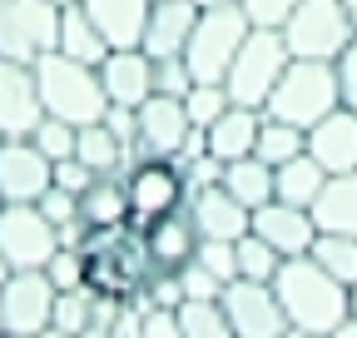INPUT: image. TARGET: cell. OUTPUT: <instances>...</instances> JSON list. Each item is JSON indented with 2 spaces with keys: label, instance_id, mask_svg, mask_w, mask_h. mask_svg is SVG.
I'll return each instance as SVG.
<instances>
[{
  "label": "cell",
  "instance_id": "3",
  "mask_svg": "<svg viewBox=\"0 0 357 338\" xmlns=\"http://www.w3.org/2000/svg\"><path fill=\"white\" fill-rule=\"evenodd\" d=\"M35 90H40V110L55 115V119H70L75 130H79V124L105 119V110H109L100 70L95 65H79V60H70L60 50L35 60Z\"/></svg>",
  "mask_w": 357,
  "mask_h": 338
},
{
  "label": "cell",
  "instance_id": "52",
  "mask_svg": "<svg viewBox=\"0 0 357 338\" xmlns=\"http://www.w3.org/2000/svg\"><path fill=\"white\" fill-rule=\"evenodd\" d=\"M194 6H234V0H194Z\"/></svg>",
  "mask_w": 357,
  "mask_h": 338
},
{
  "label": "cell",
  "instance_id": "12",
  "mask_svg": "<svg viewBox=\"0 0 357 338\" xmlns=\"http://www.w3.org/2000/svg\"><path fill=\"white\" fill-rule=\"evenodd\" d=\"M194 140V119L184 110V100L174 95H149L139 110H134V159H178Z\"/></svg>",
  "mask_w": 357,
  "mask_h": 338
},
{
  "label": "cell",
  "instance_id": "51",
  "mask_svg": "<svg viewBox=\"0 0 357 338\" xmlns=\"http://www.w3.org/2000/svg\"><path fill=\"white\" fill-rule=\"evenodd\" d=\"M283 338H318V333H303V328H288Z\"/></svg>",
  "mask_w": 357,
  "mask_h": 338
},
{
  "label": "cell",
  "instance_id": "9",
  "mask_svg": "<svg viewBox=\"0 0 357 338\" xmlns=\"http://www.w3.org/2000/svg\"><path fill=\"white\" fill-rule=\"evenodd\" d=\"M60 10L50 0H0V55L35 65L40 55L55 50Z\"/></svg>",
  "mask_w": 357,
  "mask_h": 338
},
{
  "label": "cell",
  "instance_id": "33",
  "mask_svg": "<svg viewBox=\"0 0 357 338\" xmlns=\"http://www.w3.org/2000/svg\"><path fill=\"white\" fill-rule=\"evenodd\" d=\"M100 318V299L89 288H65V293H55V318H50V328H60V333H84L89 323Z\"/></svg>",
  "mask_w": 357,
  "mask_h": 338
},
{
  "label": "cell",
  "instance_id": "42",
  "mask_svg": "<svg viewBox=\"0 0 357 338\" xmlns=\"http://www.w3.org/2000/svg\"><path fill=\"white\" fill-rule=\"evenodd\" d=\"M139 338H184V328H178V314H174V309H154V304H144Z\"/></svg>",
  "mask_w": 357,
  "mask_h": 338
},
{
  "label": "cell",
  "instance_id": "30",
  "mask_svg": "<svg viewBox=\"0 0 357 338\" xmlns=\"http://www.w3.org/2000/svg\"><path fill=\"white\" fill-rule=\"evenodd\" d=\"M307 149V130H298V124H288V119H273V115H263V124H258V159H268V164H288L293 154H303Z\"/></svg>",
  "mask_w": 357,
  "mask_h": 338
},
{
  "label": "cell",
  "instance_id": "56",
  "mask_svg": "<svg viewBox=\"0 0 357 338\" xmlns=\"http://www.w3.org/2000/svg\"><path fill=\"white\" fill-rule=\"evenodd\" d=\"M0 338H15V333H0Z\"/></svg>",
  "mask_w": 357,
  "mask_h": 338
},
{
  "label": "cell",
  "instance_id": "20",
  "mask_svg": "<svg viewBox=\"0 0 357 338\" xmlns=\"http://www.w3.org/2000/svg\"><path fill=\"white\" fill-rule=\"evenodd\" d=\"M307 154L318 159L328 175H352L357 169V115L337 105L328 119H318L307 130Z\"/></svg>",
  "mask_w": 357,
  "mask_h": 338
},
{
  "label": "cell",
  "instance_id": "39",
  "mask_svg": "<svg viewBox=\"0 0 357 338\" xmlns=\"http://www.w3.org/2000/svg\"><path fill=\"white\" fill-rule=\"evenodd\" d=\"M194 264H199V269H208L218 284H234V279H238V264H234V239H199Z\"/></svg>",
  "mask_w": 357,
  "mask_h": 338
},
{
  "label": "cell",
  "instance_id": "44",
  "mask_svg": "<svg viewBox=\"0 0 357 338\" xmlns=\"http://www.w3.org/2000/svg\"><path fill=\"white\" fill-rule=\"evenodd\" d=\"M333 65H337V90H342V105L357 115V35H352V45H347Z\"/></svg>",
  "mask_w": 357,
  "mask_h": 338
},
{
  "label": "cell",
  "instance_id": "45",
  "mask_svg": "<svg viewBox=\"0 0 357 338\" xmlns=\"http://www.w3.org/2000/svg\"><path fill=\"white\" fill-rule=\"evenodd\" d=\"M178 288H184V299H218L223 293V284L208 269H199V264H189L184 274H178Z\"/></svg>",
  "mask_w": 357,
  "mask_h": 338
},
{
  "label": "cell",
  "instance_id": "60",
  "mask_svg": "<svg viewBox=\"0 0 357 338\" xmlns=\"http://www.w3.org/2000/svg\"><path fill=\"white\" fill-rule=\"evenodd\" d=\"M0 140H6V135H0Z\"/></svg>",
  "mask_w": 357,
  "mask_h": 338
},
{
  "label": "cell",
  "instance_id": "34",
  "mask_svg": "<svg viewBox=\"0 0 357 338\" xmlns=\"http://www.w3.org/2000/svg\"><path fill=\"white\" fill-rule=\"evenodd\" d=\"M234 264H238V279H263V284H273V274H278V254H273V244L268 239H258L253 229L243 234V239H234Z\"/></svg>",
  "mask_w": 357,
  "mask_h": 338
},
{
  "label": "cell",
  "instance_id": "40",
  "mask_svg": "<svg viewBox=\"0 0 357 338\" xmlns=\"http://www.w3.org/2000/svg\"><path fill=\"white\" fill-rule=\"evenodd\" d=\"M189 84H194V75H189L184 55L154 60V95H174V100H184V95H189Z\"/></svg>",
  "mask_w": 357,
  "mask_h": 338
},
{
  "label": "cell",
  "instance_id": "49",
  "mask_svg": "<svg viewBox=\"0 0 357 338\" xmlns=\"http://www.w3.org/2000/svg\"><path fill=\"white\" fill-rule=\"evenodd\" d=\"M342 10H347V20H352V30H357V0H342Z\"/></svg>",
  "mask_w": 357,
  "mask_h": 338
},
{
  "label": "cell",
  "instance_id": "22",
  "mask_svg": "<svg viewBox=\"0 0 357 338\" xmlns=\"http://www.w3.org/2000/svg\"><path fill=\"white\" fill-rule=\"evenodd\" d=\"M109 50H134L149 25V0H79Z\"/></svg>",
  "mask_w": 357,
  "mask_h": 338
},
{
  "label": "cell",
  "instance_id": "2",
  "mask_svg": "<svg viewBox=\"0 0 357 338\" xmlns=\"http://www.w3.org/2000/svg\"><path fill=\"white\" fill-rule=\"evenodd\" d=\"M273 293L283 304L288 328L318 333L328 338L342 318H352V288L337 284L323 264H312V254H298V259H283L273 274Z\"/></svg>",
  "mask_w": 357,
  "mask_h": 338
},
{
  "label": "cell",
  "instance_id": "27",
  "mask_svg": "<svg viewBox=\"0 0 357 338\" xmlns=\"http://www.w3.org/2000/svg\"><path fill=\"white\" fill-rule=\"evenodd\" d=\"M323 184H328V169L312 159L307 149L273 169V199H283V204H303V209H312V199L323 194Z\"/></svg>",
  "mask_w": 357,
  "mask_h": 338
},
{
  "label": "cell",
  "instance_id": "37",
  "mask_svg": "<svg viewBox=\"0 0 357 338\" xmlns=\"http://www.w3.org/2000/svg\"><path fill=\"white\" fill-rule=\"evenodd\" d=\"M35 209L45 219H50L60 234H70V229H79V194H70V189H60V184H50L40 199H35Z\"/></svg>",
  "mask_w": 357,
  "mask_h": 338
},
{
  "label": "cell",
  "instance_id": "28",
  "mask_svg": "<svg viewBox=\"0 0 357 338\" xmlns=\"http://www.w3.org/2000/svg\"><path fill=\"white\" fill-rule=\"evenodd\" d=\"M55 50H60V55H70V60H79V65H100V60L109 55L105 35L95 30V20L84 15V6H65V10H60V35H55Z\"/></svg>",
  "mask_w": 357,
  "mask_h": 338
},
{
  "label": "cell",
  "instance_id": "24",
  "mask_svg": "<svg viewBox=\"0 0 357 338\" xmlns=\"http://www.w3.org/2000/svg\"><path fill=\"white\" fill-rule=\"evenodd\" d=\"M75 159L89 169V175H124V169L134 164V149L109 130L105 119H95V124H79L75 130Z\"/></svg>",
  "mask_w": 357,
  "mask_h": 338
},
{
  "label": "cell",
  "instance_id": "17",
  "mask_svg": "<svg viewBox=\"0 0 357 338\" xmlns=\"http://www.w3.org/2000/svg\"><path fill=\"white\" fill-rule=\"evenodd\" d=\"M253 234L273 244L278 259H298V254L312 249V239H318V224H312V209L283 204V199H268L263 209H253Z\"/></svg>",
  "mask_w": 357,
  "mask_h": 338
},
{
  "label": "cell",
  "instance_id": "13",
  "mask_svg": "<svg viewBox=\"0 0 357 338\" xmlns=\"http://www.w3.org/2000/svg\"><path fill=\"white\" fill-rule=\"evenodd\" d=\"M218 304H223V314H229V323H234V338H283L288 333L283 304H278L273 284H263V279L223 284Z\"/></svg>",
  "mask_w": 357,
  "mask_h": 338
},
{
  "label": "cell",
  "instance_id": "59",
  "mask_svg": "<svg viewBox=\"0 0 357 338\" xmlns=\"http://www.w3.org/2000/svg\"><path fill=\"white\" fill-rule=\"evenodd\" d=\"M0 333H6V328H0Z\"/></svg>",
  "mask_w": 357,
  "mask_h": 338
},
{
  "label": "cell",
  "instance_id": "10",
  "mask_svg": "<svg viewBox=\"0 0 357 338\" xmlns=\"http://www.w3.org/2000/svg\"><path fill=\"white\" fill-rule=\"evenodd\" d=\"M55 284L45 269H10V279L0 284V328L15 338H35L50 328L55 318Z\"/></svg>",
  "mask_w": 357,
  "mask_h": 338
},
{
  "label": "cell",
  "instance_id": "38",
  "mask_svg": "<svg viewBox=\"0 0 357 338\" xmlns=\"http://www.w3.org/2000/svg\"><path fill=\"white\" fill-rule=\"evenodd\" d=\"M178 169H184V184H189V194L213 189V184L223 179V159H213L208 149H184V154H178Z\"/></svg>",
  "mask_w": 357,
  "mask_h": 338
},
{
  "label": "cell",
  "instance_id": "11",
  "mask_svg": "<svg viewBox=\"0 0 357 338\" xmlns=\"http://www.w3.org/2000/svg\"><path fill=\"white\" fill-rule=\"evenodd\" d=\"M60 229L35 204H6L0 209V259L10 269H45L60 254Z\"/></svg>",
  "mask_w": 357,
  "mask_h": 338
},
{
  "label": "cell",
  "instance_id": "48",
  "mask_svg": "<svg viewBox=\"0 0 357 338\" xmlns=\"http://www.w3.org/2000/svg\"><path fill=\"white\" fill-rule=\"evenodd\" d=\"M328 338H357V314H352V318H342V323H337Z\"/></svg>",
  "mask_w": 357,
  "mask_h": 338
},
{
  "label": "cell",
  "instance_id": "32",
  "mask_svg": "<svg viewBox=\"0 0 357 338\" xmlns=\"http://www.w3.org/2000/svg\"><path fill=\"white\" fill-rule=\"evenodd\" d=\"M312 264H323L337 284H357V239L352 234H318V239H312Z\"/></svg>",
  "mask_w": 357,
  "mask_h": 338
},
{
  "label": "cell",
  "instance_id": "47",
  "mask_svg": "<svg viewBox=\"0 0 357 338\" xmlns=\"http://www.w3.org/2000/svg\"><path fill=\"white\" fill-rule=\"evenodd\" d=\"M75 338H114V323L109 318H95V323H89L84 333H75Z\"/></svg>",
  "mask_w": 357,
  "mask_h": 338
},
{
  "label": "cell",
  "instance_id": "21",
  "mask_svg": "<svg viewBox=\"0 0 357 338\" xmlns=\"http://www.w3.org/2000/svg\"><path fill=\"white\" fill-rule=\"evenodd\" d=\"M189 214L199 224V239H243L253 229V209H243L223 184L189 194Z\"/></svg>",
  "mask_w": 357,
  "mask_h": 338
},
{
  "label": "cell",
  "instance_id": "43",
  "mask_svg": "<svg viewBox=\"0 0 357 338\" xmlns=\"http://www.w3.org/2000/svg\"><path fill=\"white\" fill-rule=\"evenodd\" d=\"M45 274H50V284L65 293V288H84L79 284V249H60L50 264H45Z\"/></svg>",
  "mask_w": 357,
  "mask_h": 338
},
{
  "label": "cell",
  "instance_id": "18",
  "mask_svg": "<svg viewBox=\"0 0 357 338\" xmlns=\"http://www.w3.org/2000/svg\"><path fill=\"white\" fill-rule=\"evenodd\" d=\"M100 84H105V100L119 110H139L154 95V60L134 45V50H109L100 65Z\"/></svg>",
  "mask_w": 357,
  "mask_h": 338
},
{
  "label": "cell",
  "instance_id": "25",
  "mask_svg": "<svg viewBox=\"0 0 357 338\" xmlns=\"http://www.w3.org/2000/svg\"><path fill=\"white\" fill-rule=\"evenodd\" d=\"M119 224H129L124 175H95L79 194V229H119Z\"/></svg>",
  "mask_w": 357,
  "mask_h": 338
},
{
  "label": "cell",
  "instance_id": "5",
  "mask_svg": "<svg viewBox=\"0 0 357 338\" xmlns=\"http://www.w3.org/2000/svg\"><path fill=\"white\" fill-rule=\"evenodd\" d=\"M253 20L243 15V6L234 0V6H199V20H194V35L184 45V65L194 80H213L223 84V75H229L238 45L248 40Z\"/></svg>",
  "mask_w": 357,
  "mask_h": 338
},
{
  "label": "cell",
  "instance_id": "7",
  "mask_svg": "<svg viewBox=\"0 0 357 338\" xmlns=\"http://www.w3.org/2000/svg\"><path fill=\"white\" fill-rule=\"evenodd\" d=\"M278 30H283V45L293 60H337L357 35L342 0H303Z\"/></svg>",
  "mask_w": 357,
  "mask_h": 338
},
{
  "label": "cell",
  "instance_id": "46",
  "mask_svg": "<svg viewBox=\"0 0 357 338\" xmlns=\"http://www.w3.org/2000/svg\"><path fill=\"white\" fill-rule=\"evenodd\" d=\"M89 179H95V175H89L79 159H60V164H55V184H60V189H70V194H84V189H89Z\"/></svg>",
  "mask_w": 357,
  "mask_h": 338
},
{
  "label": "cell",
  "instance_id": "26",
  "mask_svg": "<svg viewBox=\"0 0 357 338\" xmlns=\"http://www.w3.org/2000/svg\"><path fill=\"white\" fill-rule=\"evenodd\" d=\"M312 224H318V234H352L357 239V169L352 175H328L323 194L312 199Z\"/></svg>",
  "mask_w": 357,
  "mask_h": 338
},
{
  "label": "cell",
  "instance_id": "19",
  "mask_svg": "<svg viewBox=\"0 0 357 338\" xmlns=\"http://www.w3.org/2000/svg\"><path fill=\"white\" fill-rule=\"evenodd\" d=\"M194 20H199V6H194V0H154V6H149V25H144L139 50H144L149 60L184 55L189 35H194Z\"/></svg>",
  "mask_w": 357,
  "mask_h": 338
},
{
  "label": "cell",
  "instance_id": "36",
  "mask_svg": "<svg viewBox=\"0 0 357 338\" xmlns=\"http://www.w3.org/2000/svg\"><path fill=\"white\" fill-rule=\"evenodd\" d=\"M30 145L45 154V159H75V124L70 119H55V115H40V124L30 130Z\"/></svg>",
  "mask_w": 357,
  "mask_h": 338
},
{
  "label": "cell",
  "instance_id": "6",
  "mask_svg": "<svg viewBox=\"0 0 357 338\" xmlns=\"http://www.w3.org/2000/svg\"><path fill=\"white\" fill-rule=\"evenodd\" d=\"M288 45H283V30H268V25H253L248 40L238 45L229 75H223V90H229L234 105H248V110H263L268 95H273L278 75L288 70Z\"/></svg>",
  "mask_w": 357,
  "mask_h": 338
},
{
  "label": "cell",
  "instance_id": "4",
  "mask_svg": "<svg viewBox=\"0 0 357 338\" xmlns=\"http://www.w3.org/2000/svg\"><path fill=\"white\" fill-rule=\"evenodd\" d=\"M337 105H342V90H337V65L333 60H288V70L278 75L263 115L288 119L298 130H312V124L328 119Z\"/></svg>",
  "mask_w": 357,
  "mask_h": 338
},
{
  "label": "cell",
  "instance_id": "50",
  "mask_svg": "<svg viewBox=\"0 0 357 338\" xmlns=\"http://www.w3.org/2000/svg\"><path fill=\"white\" fill-rule=\"evenodd\" d=\"M35 338H70V333H60V328H45V333H35Z\"/></svg>",
  "mask_w": 357,
  "mask_h": 338
},
{
  "label": "cell",
  "instance_id": "29",
  "mask_svg": "<svg viewBox=\"0 0 357 338\" xmlns=\"http://www.w3.org/2000/svg\"><path fill=\"white\" fill-rule=\"evenodd\" d=\"M223 189H229L243 209H263L268 199H273V164L248 154V159H234V164H223Z\"/></svg>",
  "mask_w": 357,
  "mask_h": 338
},
{
  "label": "cell",
  "instance_id": "54",
  "mask_svg": "<svg viewBox=\"0 0 357 338\" xmlns=\"http://www.w3.org/2000/svg\"><path fill=\"white\" fill-rule=\"evenodd\" d=\"M6 279H10V264H6V259H0V284H6Z\"/></svg>",
  "mask_w": 357,
  "mask_h": 338
},
{
  "label": "cell",
  "instance_id": "8",
  "mask_svg": "<svg viewBox=\"0 0 357 338\" xmlns=\"http://www.w3.org/2000/svg\"><path fill=\"white\" fill-rule=\"evenodd\" d=\"M124 189H129V224L134 229H149L154 219L189 204V184H184L178 159H154V154L134 159L124 169Z\"/></svg>",
  "mask_w": 357,
  "mask_h": 338
},
{
  "label": "cell",
  "instance_id": "23",
  "mask_svg": "<svg viewBox=\"0 0 357 338\" xmlns=\"http://www.w3.org/2000/svg\"><path fill=\"white\" fill-rule=\"evenodd\" d=\"M258 124H263V110H248V105H229L208 130H204V149L223 164L234 159H248L258 149Z\"/></svg>",
  "mask_w": 357,
  "mask_h": 338
},
{
  "label": "cell",
  "instance_id": "15",
  "mask_svg": "<svg viewBox=\"0 0 357 338\" xmlns=\"http://www.w3.org/2000/svg\"><path fill=\"white\" fill-rule=\"evenodd\" d=\"M139 234H144V254H149V274H184L194 264V254H199V224L189 214V204L164 214V219H154Z\"/></svg>",
  "mask_w": 357,
  "mask_h": 338
},
{
  "label": "cell",
  "instance_id": "14",
  "mask_svg": "<svg viewBox=\"0 0 357 338\" xmlns=\"http://www.w3.org/2000/svg\"><path fill=\"white\" fill-rule=\"evenodd\" d=\"M55 184V159H45L30 135L25 140H0V199L6 204H35Z\"/></svg>",
  "mask_w": 357,
  "mask_h": 338
},
{
  "label": "cell",
  "instance_id": "41",
  "mask_svg": "<svg viewBox=\"0 0 357 338\" xmlns=\"http://www.w3.org/2000/svg\"><path fill=\"white\" fill-rule=\"evenodd\" d=\"M238 6H243V15L253 20V25H268V30H278L298 6H303V0H238Z\"/></svg>",
  "mask_w": 357,
  "mask_h": 338
},
{
  "label": "cell",
  "instance_id": "57",
  "mask_svg": "<svg viewBox=\"0 0 357 338\" xmlns=\"http://www.w3.org/2000/svg\"><path fill=\"white\" fill-rule=\"evenodd\" d=\"M0 209H6V199H0Z\"/></svg>",
  "mask_w": 357,
  "mask_h": 338
},
{
  "label": "cell",
  "instance_id": "31",
  "mask_svg": "<svg viewBox=\"0 0 357 338\" xmlns=\"http://www.w3.org/2000/svg\"><path fill=\"white\" fill-rule=\"evenodd\" d=\"M174 314H178L184 338H234V323H229L218 299H184Z\"/></svg>",
  "mask_w": 357,
  "mask_h": 338
},
{
  "label": "cell",
  "instance_id": "55",
  "mask_svg": "<svg viewBox=\"0 0 357 338\" xmlns=\"http://www.w3.org/2000/svg\"><path fill=\"white\" fill-rule=\"evenodd\" d=\"M352 314H357V284H352Z\"/></svg>",
  "mask_w": 357,
  "mask_h": 338
},
{
  "label": "cell",
  "instance_id": "35",
  "mask_svg": "<svg viewBox=\"0 0 357 338\" xmlns=\"http://www.w3.org/2000/svg\"><path fill=\"white\" fill-rule=\"evenodd\" d=\"M229 105H234L229 90H223V84H213V80H194L189 95H184V110H189V119H194V130H208V124L229 110Z\"/></svg>",
  "mask_w": 357,
  "mask_h": 338
},
{
  "label": "cell",
  "instance_id": "16",
  "mask_svg": "<svg viewBox=\"0 0 357 338\" xmlns=\"http://www.w3.org/2000/svg\"><path fill=\"white\" fill-rule=\"evenodd\" d=\"M40 90H35V65L6 60L0 55V135L6 140H25L40 124Z\"/></svg>",
  "mask_w": 357,
  "mask_h": 338
},
{
  "label": "cell",
  "instance_id": "58",
  "mask_svg": "<svg viewBox=\"0 0 357 338\" xmlns=\"http://www.w3.org/2000/svg\"><path fill=\"white\" fill-rule=\"evenodd\" d=\"M149 6H154V0H149Z\"/></svg>",
  "mask_w": 357,
  "mask_h": 338
},
{
  "label": "cell",
  "instance_id": "1",
  "mask_svg": "<svg viewBox=\"0 0 357 338\" xmlns=\"http://www.w3.org/2000/svg\"><path fill=\"white\" fill-rule=\"evenodd\" d=\"M79 284L109 304H139L149 288V254H144V234L134 224L119 229H84L79 234Z\"/></svg>",
  "mask_w": 357,
  "mask_h": 338
},
{
  "label": "cell",
  "instance_id": "53",
  "mask_svg": "<svg viewBox=\"0 0 357 338\" xmlns=\"http://www.w3.org/2000/svg\"><path fill=\"white\" fill-rule=\"evenodd\" d=\"M50 6H55V10H65V6H79V0H50Z\"/></svg>",
  "mask_w": 357,
  "mask_h": 338
}]
</instances>
